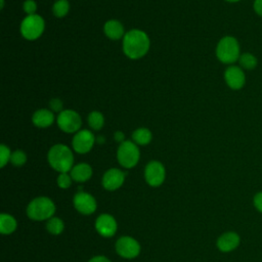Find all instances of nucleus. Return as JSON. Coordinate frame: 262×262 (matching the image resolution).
I'll return each mask as SVG.
<instances>
[{
    "label": "nucleus",
    "instance_id": "1",
    "mask_svg": "<svg viewBox=\"0 0 262 262\" xmlns=\"http://www.w3.org/2000/svg\"><path fill=\"white\" fill-rule=\"evenodd\" d=\"M149 49V39L147 35L140 30H131L124 35L123 50L124 53L132 58L137 59L147 53Z\"/></svg>",
    "mask_w": 262,
    "mask_h": 262
},
{
    "label": "nucleus",
    "instance_id": "2",
    "mask_svg": "<svg viewBox=\"0 0 262 262\" xmlns=\"http://www.w3.org/2000/svg\"><path fill=\"white\" fill-rule=\"evenodd\" d=\"M47 159L49 165L59 173H68L74 167V155L63 144L53 145L48 151Z\"/></svg>",
    "mask_w": 262,
    "mask_h": 262
},
{
    "label": "nucleus",
    "instance_id": "3",
    "mask_svg": "<svg viewBox=\"0 0 262 262\" xmlns=\"http://www.w3.org/2000/svg\"><path fill=\"white\" fill-rule=\"evenodd\" d=\"M55 213V205L47 196H37L33 199L27 207V215L34 221L48 220Z\"/></svg>",
    "mask_w": 262,
    "mask_h": 262
},
{
    "label": "nucleus",
    "instance_id": "4",
    "mask_svg": "<svg viewBox=\"0 0 262 262\" xmlns=\"http://www.w3.org/2000/svg\"><path fill=\"white\" fill-rule=\"evenodd\" d=\"M216 56L223 63H233L241 56V49L237 40L232 36L223 37L217 44Z\"/></svg>",
    "mask_w": 262,
    "mask_h": 262
},
{
    "label": "nucleus",
    "instance_id": "5",
    "mask_svg": "<svg viewBox=\"0 0 262 262\" xmlns=\"http://www.w3.org/2000/svg\"><path fill=\"white\" fill-rule=\"evenodd\" d=\"M140 152L136 143L129 140L123 141L117 151V158L119 164L127 169L133 168L139 161Z\"/></svg>",
    "mask_w": 262,
    "mask_h": 262
},
{
    "label": "nucleus",
    "instance_id": "6",
    "mask_svg": "<svg viewBox=\"0 0 262 262\" xmlns=\"http://www.w3.org/2000/svg\"><path fill=\"white\" fill-rule=\"evenodd\" d=\"M44 28V19L38 14H32L23 19L20 24V33L27 40H36L42 35Z\"/></svg>",
    "mask_w": 262,
    "mask_h": 262
},
{
    "label": "nucleus",
    "instance_id": "7",
    "mask_svg": "<svg viewBox=\"0 0 262 262\" xmlns=\"http://www.w3.org/2000/svg\"><path fill=\"white\" fill-rule=\"evenodd\" d=\"M115 249L119 256L125 259H133L139 255L141 248L134 237L124 235L117 239Z\"/></svg>",
    "mask_w": 262,
    "mask_h": 262
},
{
    "label": "nucleus",
    "instance_id": "8",
    "mask_svg": "<svg viewBox=\"0 0 262 262\" xmlns=\"http://www.w3.org/2000/svg\"><path fill=\"white\" fill-rule=\"evenodd\" d=\"M57 125L64 132L74 133L80 129L82 120L77 112L72 110H64L60 112L57 117Z\"/></svg>",
    "mask_w": 262,
    "mask_h": 262
},
{
    "label": "nucleus",
    "instance_id": "9",
    "mask_svg": "<svg viewBox=\"0 0 262 262\" xmlns=\"http://www.w3.org/2000/svg\"><path fill=\"white\" fill-rule=\"evenodd\" d=\"M166 177L164 165L158 161L149 162L144 169V179L146 183L152 187L160 186Z\"/></svg>",
    "mask_w": 262,
    "mask_h": 262
},
{
    "label": "nucleus",
    "instance_id": "10",
    "mask_svg": "<svg viewBox=\"0 0 262 262\" xmlns=\"http://www.w3.org/2000/svg\"><path fill=\"white\" fill-rule=\"evenodd\" d=\"M73 204L75 209L83 215H90L94 213L97 208V203L94 196L85 191L77 192L74 195Z\"/></svg>",
    "mask_w": 262,
    "mask_h": 262
},
{
    "label": "nucleus",
    "instance_id": "11",
    "mask_svg": "<svg viewBox=\"0 0 262 262\" xmlns=\"http://www.w3.org/2000/svg\"><path fill=\"white\" fill-rule=\"evenodd\" d=\"M118 224L114 216L107 213L100 214L95 220V229L103 237H112L117 232Z\"/></svg>",
    "mask_w": 262,
    "mask_h": 262
},
{
    "label": "nucleus",
    "instance_id": "12",
    "mask_svg": "<svg viewBox=\"0 0 262 262\" xmlns=\"http://www.w3.org/2000/svg\"><path fill=\"white\" fill-rule=\"evenodd\" d=\"M95 138L92 132L89 130H80L77 132L72 141V145L75 151L78 154H86L93 147Z\"/></svg>",
    "mask_w": 262,
    "mask_h": 262
},
{
    "label": "nucleus",
    "instance_id": "13",
    "mask_svg": "<svg viewBox=\"0 0 262 262\" xmlns=\"http://www.w3.org/2000/svg\"><path fill=\"white\" fill-rule=\"evenodd\" d=\"M224 79L227 86L233 90L242 89L246 83V76L242 68L230 66L225 70Z\"/></svg>",
    "mask_w": 262,
    "mask_h": 262
},
{
    "label": "nucleus",
    "instance_id": "14",
    "mask_svg": "<svg viewBox=\"0 0 262 262\" xmlns=\"http://www.w3.org/2000/svg\"><path fill=\"white\" fill-rule=\"evenodd\" d=\"M126 174L117 168L107 170L102 176V186L106 190H116L120 188L125 181Z\"/></svg>",
    "mask_w": 262,
    "mask_h": 262
},
{
    "label": "nucleus",
    "instance_id": "15",
    "mask_svg": "<svg viewBox=\"0 0 262 262\" xmlns=\"http://www.w3.org/2000/svg\"><path fill=\"white\" fill-rule=\"evenodd\" d=\"M241 244L239 235L234 231H227L222 233L216 242V246L219 251L228 253L235 250Z\"/></svg>",
    "mask_w": 262,
    "mask_h": 262
},
{
    "label": "nucleus",
    "instance_id": "16",
    "mask_svg": "<svg viewBox=\"0 0 262 262\" xmlns=\"http://www.w3.org/2000/svg\"><path fill=\"white\" fill-rule=\"evenodd\" d=\"M70 175L73 180L77 182H85L92 176V168L86 163H80L75 165L70 171Z\"/></svg>",
    "mask_w": 262,
    "mask_h": 262
},
{
    "label": "nucleus",
    "instance_id": "17",
    "mask_svg": "<svg viewBox=\"0 0 262 262\" xmlns=\"http://www.w3.org/2000/svg\"><path fill=\"white\" fill-rule=\"evenodd\" d=\"M33 123L40 128H46L49 127L53 121H54V116L53 113L49 110L46 108H41L35 112L32 118Z\"/></svg>",
    "mask_w": 262,
    "mask_h": 262
},
{
    "label": "nucleus",
    "instance_id": "18",
    "mask_svg": "<svg viewBox=\"0 0 262 262\" xmlns=\"http://www.w3.org/2000/svg\"><path fill=\"white\" fill-rule=\"evenodd\" d=\"M104 34L113 40H118L124 35V27L123 25L116 19H111L104 24L103 27Z\"/></svg>",
    "mask_w": 262,
    "mask_h": 262
},
{
    "label": "nucleus",
    "instance_id": "19",
    "mask_svg": "<svg viewBox=\"0 0 262 262\" xmlns=\"http://www.w3.org/2000/svg\"><path fill=\"white\" fill-rule=\"evenodd\" d=\"M17 227L15 218L9 214L2 213L0 215V232L2 234H10Z\"/></svg>",
    "mask_w": 262,
    "mask_h": 262
},
{
    "label": "nucleus",
    "instance_id": "20",
    "mask_svg": "<svg viewBox=\"0 0 262 262\" xmlns=\"http://www.w3.org/2000/svg\"><path fill=\"white\" fill-rule=\"evenodd\" d=\"M151 137L152 136H151L150 131L146 128H138L132 134V138H133L134 142L139 145L148 144L151 140Z\"/></svg>",
    "mask_w": 262,
    "mask_h": 262
},
{
    "label": "nucleus",
    "instance_id": "21",
    "mask_svg": "<svg viewBox=\"0 0 262 262\" xmlns=\"http://www.w3.org/2000/svg\"><path fill=\"white\" fill-rule=\"evenodd\" d=\"M238 62H239V66L242 67V69L252 71L257 67L258 59L254 54H252L250 52H245V53L241 54V56L238 58Z\"/></svg>",
    "mask_w": 262,
    "mask_h": 262
},
{
    "label": "nucleus",
    "instance_id": "22",
    "mask_svg": "<svg viewBox=\"0 0 262 262\" xmlns=\"http://www.w3.org/2000/svg\"><path fill=\"white\" fill-rule=\"evenodd\" d=\"M46 229L49 233L54 234V235H58L63 231L64 223L58 217H51L46 222Z\"/></svg>",
    "mask_w": 262,
    "mask_h": 262
},
{
    "label": "nucleus",
    "instance_id": "23",
    "mask_svg": "<svg viewBox=\"0 0 262 262\" xmlns=\"http://www.w3.org/2000/svg\"><path fill=\"white\" fill-rule=\"evenodd\" d=\"M88 124L94 130H100L104 124V119L101 113L94 111L88 116Z\"/></svg>",
    "mask_w": 262,
    "mask_h": 262
},
{
    "label": "nucleus",
    "instance_id": "24",
    "mask_svg": "<svg viewBox=\"0 0 262 262\" xmlns=\"http://www.w3.org/2000/svg\"><path fill=\"white\" fill-rule=\"evenodd\" d=\"M69 9H70V4L68 0H57L54 2L52 7L53 14L57 17L64 16L69 12Z\"/></svg>",
    "mask_w": 262,
    "mask_h": 262
},
{
    "label": "nucleus",
    "instance_id": "25",
    "mask_svg": "<svg viewBox=\"0 0 262 262\" xmlns=\"http://www.w3.org/2000/svg\"><path fill=\"white\" fill-rule=\"evenodd\" d=\"M10 162H11V164L13 166L20 167V166H23L27 162V156H26V154L23 150L17 149V150H15V151H13L11 154Z\"/></svg>",
    "mask_w": 262,
    "mask_h": 262
},
{
    "label": "nucleus",
    "instance_id": "26",
    "mask_svg": "<svg viewBox=\"0 0 262 262\" xmlns=\"http://www.w3.org/2000/svg\"><path fill=\"white\" fill-rule=\"evenodd\" d=\"M72 180H73L72 176L69 175L68 173H59V175L57 176L56 182L60 188L67 189L72 185Z\"/></svg>",
    "mask_w": 262,
    "mask_h": 262
},
{
    "label": "nucleus",
    "instance_id": "27",
    "mask_svg": "<svg viewBox=\"0 0 262 262\" xmlns=\"http://www.w3.org/2000/svg\"><path fill=\"white\" fill-rule=\"evenodd\" d=\"M11 158V152L9 147H7L4 144L0 145V167L3 168L9 161Z\"/></svg>",
    "mask_w": 262,
    "mask_h": 262
},
{
    "label": "nucleus",
    "instance_id": "28",
    "mask_svg": "<svg viewBox=\"0 0 262 262\" xmlns=\"http://www.w3.org/2000/svg\"><path fill=\"white\" fill-rule=\"evenodd\" d=\"M24 10L29 14H35L36 10H37V4L34 0H27L24 2Z\"/></svg>",
    "mask_w": 262,
    "mask_h": 262
},
{
    "label": "nucleus",
    "instance_id": "29",
    "mask_svg": "<svg viewBox=\"0 0 262 262\" xmlns=\"http://www.w3.org/2000/svg\"><path fill=\"white\" fill-rule=\"evenodd\" d=\"M253 204H254V207L255 209L262 213V191H259L257 192L254 198H253Z\"/></svg>",
    "mask_w": 262,
    "mask_h": 262
},
{
    "label": "nucleus",
    "instance_id": "30",
    "mask_svg": "<svg viewBox=\"0 0 262 262\" xmlns=\"http://www.w3.org/2000/svg\"><path fill=\"white\" fill-rule=\"evenodd\" d=\"M49 105H50V108L53 111V112H62V102L60 99L58 98H53L50 100L49 102Z\"/></svg>",
    "mask_w": 262,
    "mask_h": 262
},
{
    "label": "nucleus",
    "instance_id": "31",
    "mask_svg": "<svg viewBox=\"0 0 262 262\" xmlns=\"http://www.w3.org/2000/svg\"><path fill=\"white\" fill-rule=\"evenodd\" d=\"M253 8L258 15L262 16V0H255L253 3Z\"/></svg>",
    "mask_w": 262,
    "mask_h": 262
},
{
    "label": "nucleus",
    "instance_id": "32",
    "mask_svg": "<svg viewBox=\"0 0 262 262\" xmlns=\"http://www.w3.org/2000/svg\"><path fill=\"white\" fill-rule=\"evenodd\" d=\"M88 262H112V261L110 259H107L106 257L99 255V256L92 257Z\"/></svg>",
    "mask_w": 262,
    "mask_h": 262
},
{
    "label": "nucleus",
    "instance_id": "33",
    "mask_svg": "<svg viewBox=\"0 0 262 262\" xmlns=\"http://www.w3.org/2000/svg\"><path fill=\"white\" fill-rule=\"evenodd\" d=\"M114 137H115V139H116L117 141H119V142H121V143L124 141V134H123V132H120V131L116 132Z\"/></svg>",
    "mask_w": 262,
    "mask_h": 262
},
{
    "label": "nucleus",
    "instance_id": "34",
    "mask_svg": "<svg viewBox=\"0 0 262 262\" xmlns=\"http://www.w3.org/2000/svg\"><path fill=\"white\" fill-rule=\"evenodd\" d=\"M225 1L230 2V3H234V2H238V1H241V0H225Z\"/></svg>",
    "mask_w": 262,
    "mask_h": 262
},
{
    "label": "nucleus",
    "instance_id": "35",
    "mask_svg": "<svg viewBox=\"0 0 262 262\" xmlns=\"http://www.w3.org/2000/svg\"><path fill=\"white\" fill-rule=\"evenodd\" d=\"M4 6V0H1V8H3Z\"/></svg>",
    "mask_w": 262,
    "mask_h": 262
}]
</instances>
